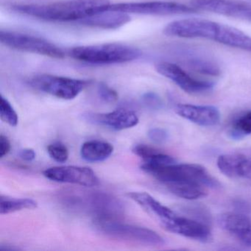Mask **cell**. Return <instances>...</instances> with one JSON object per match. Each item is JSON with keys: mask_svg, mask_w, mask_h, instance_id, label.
<instances>
[{"mask_svg": "<svg viewBox=\"0 0 251 251\" xmlns=\"http://www.w3.org/2000/svg\"><path fill=\"white\" fill-rule=\"evenodd\" d=\"M58 199L67 210L91 216L95 221L120 220L125 214L124 203L107 192L64 189L58 193Z\"/></svg>", "mask_w": 251, "mask_h": 251, "instance_id": "obj_1", "label": "cell"}, {"mask_svg": "<svg viewBox=\"0 0 251 251\" xmlns=\"http://www.w3.org/2000/svg\"><path fill=\"white\" fill-rule=\"evenodd\" d=\"M110 0H69L45 5H15L20 14L50 22H80L107 11Z\"/></svg>", "mask_w": 251, "mask_h": 251, "instance_id": "obj_2", "label": "cell"}, {"mask_svg": "<svg viewBox=\"0 0 251 251\" xmlns=\"http://www.w3.org/2000/svg\"><path fill=\"white\" fill-rule=\"evenodd\" d=\"M72 58L88 64L108 65L124 64L138 59L142 52L137 48L120 43H106L73 48Z\"/></svg>", "mask_w": 251, "mask_h": 251, "instance_id": "obj_3", "label": "cell"}, {"mask_svg": "<svg viewBox=\"0 0 251 251\" xmlns=\"http://www.w3.org/2000/svg\"><path fill=\"white\" fill-rule=\"evenodd\" d=\"M142 170L152 176L166 186L175 182H193L203 187L217 189L220 183L207 171L206 169L200 164H173L151 165L144 164Z\"/></svg>", "mask_w": 251, "mask_h": 251, "instance_id": "obj_4", "label": "cell"}, {"mask_svg": "<svg viewBox=\"0 0 251 251\" xmlns=\"http://www.w3.org/2000/svg\"><path fill=\"white\" fill-rule=\"evenodd\" d=\"M227 26L203 19H186L167 25L164 33L176 37L211 39L223 45Z\"/></svg>", "mask_w": 251, "mask_h": 251, "instance_id": "obj_5", "label": "cell"}, {"mask_svg": "<svg viewBox=\"0 0 251 251\" xmlns=\"http://www.w3.org/2000/svg\"><path fill=\"white\" fill-rule=\"evenodd\" d=\"M95 223L100 233L111 239L150 246H161L165 243L164 238L146 227L125 224L119 220H102Z\"/></svg>", "mask_w": 251, "mask_h": 251, "instance_id": "obj_6", "label": "cell"}, {"mask_svg": "<svg viewBox=\"0 0 251 251\" xmlns=\"http://www.w3.org/2000/svg\"><path fill=\"white\" fill-rule=\"evenodd\" d=\"M29 84L44 93L70 100L77 98L89 86V81L52 75H40L30 79Z\"/></svg>", "mask_w": 251, "mask_h": 251, "instance_id": "obj_7", "label": "cell"}, {"mask_svg": "<svg viewBox=\"0 0 251 251\" xmlns=\"http://www.w3.org/2000/svg\"><path fill=\"white\" fill-rule=\"evenodd\" d=\"M0 42L11 49L23 52H31L52 58H64L62 50L52 42L31 35L13 31L0 32Z\"/></svg>", "mask_w": 251, "mask_h": 251, "instance_id": "obj_8", "label": "cell"}, {"mask_svg": "<svg viewBox=\"0 0 251 251\" xmlns=\"http://www.w3.org/2000/svg\"><path fill=\"white\" fill-rule=\"evenodd\" d=\"M108 11H117L125 14L139 15L167 16L175 14H192L198 11L192 6L173 2H127L113 4L108 7Z\"/></svg>", "mask_w": 251, "mask_h": 251, "instance_id": "obj_9", "label": "cell"}, {"mask_svg": "<svg viewBox=\"0 0 251 251\" xmlns=\"http://www.w3.org/2000/svg\"><path fill=\"white\" fill-rule=\"evenodd\" d=\"M45 177L58 183H73L92 187L98 186L99 178L92 169L77 166H64L47 169L43 172Z\"/></svg>", "mask_w": 251, "mask_h": 251, "instance_id": "obj_10", "label": "cell"}, {"mask_svg": "<svg viewBox=\"0 0 251 251\" xmlns=\"http://www.w3.org/2000/svg\"><path fill=\"white\" fill-rule=\"evenodd\" d=\"M161 75L176 83L182 90L189 94H202L211 91L214 83L198 80L189 75L181 67L169 62H161L155 66Z\"/></svg>", "mask_w": 251, "mask_h": 251, "instance_id": "obj_11", "label": "cell"}, {"mask_svg": "<svg viewBox=\"0 0 251 251\" xmlns=\"http://www.w3.org/2000/svg\"><path fill=\"white\" fill-rule=\"evenodd\" d=\"M190 4L198 11L251 20V5L239 0H191Z\"/></svg>", "mask_w": 251, "mask_h": 251, "instance_id": "obj_12", "label": "cell"}, {"mask_svg": "<svg viewBox=\"0 0 251 251\" xmlns=\"http://www.w3.org/2000/svg\"><path fill=\"white\" fill-rule=\"evenodd\" d=\"M163 227L172 233L201 242H208L211 239L209 226L189 217L175 216L161 223Z\"/></svg>", "mask_w": 251, "mask_h": 251, "instance_id": "obj_13", "label": "cell"}, {"mask_svg": "<svg viewBox=\"0 0 251 251\" xmlns=\"http://www.w3.org/2000/svg\"><path fill=\"white\" fill-rule=\"evenodd\" d=\"M83 118L92 124L105 126L115 130L131 128L139 123L136 113L126 108H120L106 114L86 113L83 114Z\"/></svg>", "mask_w": 251, "mask_h": 251, "instance_id": "obj_14", "label": "cell"}, {"mask_svg": "<svg viewBox=\"0 0 251 251\" xmlns=\"http://www.w3.org/2000/svg\"><path fill=\"white\" fill-rule=\"evenodd\" d=\"M176 112L180 117L204 127L215 126L220 119L218 108L211 105L179 104L176 107Z\"/></svg>", "mask_w": 251, "mask_h": 251, "instance_id": "obj_15", "label": "cell"}, {"mask_svg": "<svg viewBox=\"0 0 251 251\" xmlns=\"http://www.w3.org/2000/svg\"><path fill=\"white\" fill-rule=\"evenodd\" d=\"M127 195L150 214L158 217L161 220V223L170 220L176 215L174 211L158 202L146 192H130Z\"/></svg>", "mask_w": 251, "mask_h": 251, "instance_id": "obj_16", "label": "cell"}, {"mask_svg": "<svg viewBox=\"0 0 251 251\" xmlns=\"http://www.w3.org/2000/svg\"><path fill=\"white\" fill-rule=\"evenodd\" d=\"M127 14L117 11H107L81 20L79 23L91 27L104 29H117L130 22Z\"/></svg>", "mask_w": 251, "mask_h": 251, "instance_id": "obj_17", "label": "cell"}, {"mask_svg": "<svg viewBox=\"0 0 251 251\" xmlns=\"http://www.w3.org/2000/svg\"><path fill=\"white\" fill-rule=\"evenodd\" d=\"M114 147L103 141L92 140L85 142L80 149V155L89 162H100L111 156Z\"/></svg>", "mask_w": 251, "mask_h": 251, "instance_id": "obj_18", "label": "cell"}, {"mask_svg": "<svg viewBox=\"0 0 251 251\" xmlns=\"http://www.w3.org/2000/svg\"><path fill=\"white\" fill-rule=\"evenodd\" d=\"M219 226L237 238L251 225V218L241 213H225L217 219Z\"/></svg>", "mask_w": 251, "mask_h": 251, "instance_id": "obj_19", "label": "cell"}, {"mask_svg": "<svg viewBox=\"0 0 251 251\" xmlns=\"http://www.w3.org/2000/svg\"><path fill=\"white\" fill-rule=\"evenodd\" d=\"M247 157L242 154H225L217 159V167L222 173L230 178H242V169Z\"/></svg>", "mask_w": 251, "mask_h": 251, "instance_id": "obj_20", "label": "cell"}, {"mask_svg": "<svg viewBox=\"0 0 251 251\" xmlns=\"http://www.w3.org/2000/svg\"><path fill=\"white\" fill-rule=\"evenodd\" d=\"M167 186L173 195L183 199L192 201L206 196L205 187L193 182L183 180L170 183Z\"/></svg>", "mask_w": 251, "mask_h": 251, "instance_id": "obj_21", "label": "cell"}, {"mask_svg": "<svg viewBox=\"0 0 251 251\" xmlns=\"http://www.w3.org/2000/svg\"><path fill=\"white\" fill-rule=\"evenodd\" d=\"M133 153L142 158L145 164L152 165L176 164V160L170 155L163 153L158 150L146 145H139L134 147Z\"/></svg>", "mask_w": 251, "mask_h": 251, "instance_id": "obj_22", "label": "cell"}, {"mask_svg": "<svg viewBox=\"0 0 251 251\" xmlns=\"http://www.w3.org/2000/svg\"><path fill=\"white\" fill-rule=\"evenodd\" d=\"M183 61L186 67L197 73L207 75L217 76L220 75V70L218 65L205 57L190 54Z\"/></svg>", "mask_w": 251, "mask_h": 251, "instance_id": "obj_23", "label": "cell"}, {"mask_svg": "<svg viewBox=\"0 0 251 251\" xmlns=\"http://www.w3.org/2000/svg\"><path fill=\"white\" fill-rule=\"evenodd\" d=\"M38 203L30 198H14L1 195L0 197V213L8 214L24 209H34Z\"/></svg>", "mask_w": 251, "mask_h": 251, "instance_id": "obj_24", "label": "cell"}, {"mask_svg": "<svg viewBox=\"0 0 251 251\" xmlns=\"http://www.w3.org/2000/svg\"><path fill=\"white\" fill-rule=\"evenodd\" d=\"M228 133L230 138L233 139H241L251 134V111H248L236 119Z\"/></svg>", "mask_w": 251, "mask_h": 251, "instance_id": "obj_25", "label": "cell"}, {"mask_svg": "<svg viewBox=\"0 0 251 251\" xmlns=\"http://www.w3.org/2000/svg\"><path fill=\"white\" fill-rule=\"evenodd\" d=\"M180 210L189 218L205 223L208 226L211 224V214L208 210L202 205L195 204L183 205L180 207Z\"/></svg>", "mask_w": 251, "mask_h": 251, "instance_id": "obj_26", "label": "cell"}, {"mask_svg": "<svg viewBox=\"0 0 251 251\" xmlns=\"http://www.w3.org/2000/svg\"><path fill=\"white\" fill-rule=\"evenodd\" d=\"M0 117L2 121L12 127H16L19 123V117L9 101L1 95L0 102Z\"/></svg>", "mask_w": 251, "mask_h": 251, "instance_id": "obj_27", "label": "cell"}, {"mask_svg": "<svg viewBox=\"0 0 251 251\" xmlns=\"http://www.w3.org/2000/svg\"><path fill=\"white\" fill-rule=\"evenodd\" d=\"M50 156L58 163H64L68 160L69 151L65 145L61 143H54L48 147Z\"/></svg>", "mask_w": 251, "mask_h": 251, "instance_id": "obj_28", "label": "cell"}, {"mask_svg": "<svg viewBox=\"0 0 251 251\" xmlns=\"http://www.w3.org/2000/svg\"><path fill=\"white\" fill-rule=\"evenodd\" d=\"M98 94L100 98L104 102L111 103L118 99V95L114 89L105 85V83H100L98 87Z\"/></svg>", "mask_w": 251, "mask_h": 251, "instance_id": "obj_29", "label": "cell"}, {"mask_svg": "<svg viewBox=\"0 0 251 251\" xmlns=\"http://www.w3.org/2000/svg\"><path fill=\"white\" fill-rule=\"evenodd\" d=\"M142 101H143L144 105L151 110L160 109L163 105L161 98L156 94L152 93V92L144 95Z\"/></svg>", "mask_w": 251, "mask_h": 251, "instance_id": "obj_30", "label": "cell"}, {"mask_svg": "<svg viewBox=\"0 0 251 251\" xmlns=\"http://www.w3.org/2000/svg\"><path fill=\"white\" fill-rule=\"evenodd\" d=\"M148 137L156 144H164L168 140V133L164 129L155 127L148 131Z\"/></svg>", "mask_w": 251, "mask_h": 251, "instance_id": "obj_31", "label": "cell"}, {"mask_svg": "<svg viewBox=\"0 0 251 251\" xmlns=\"http://www.w3.org/2000/svg\"><path fill=\"white\" fill-rule=\"evenodd\" d=\"M233 206L238 213L244 214L251 213V201L248 200H236L233 202Z\"/></svg>", "mask_w": 251, "mask_h": 251, "instance_id": "obj_32", "label": "cell"}, {"mask_svg": "<svg viewBox=\"0 0 251 251\" xmlns=\"http://www.w3.org/2000/svg\"><path fill=\"white\" fill-rule=\"evenodd\" d=\"M11 142L7 136L1 134L0 136V157L3 158L5 155H8V152L11 151Z\"/></svg>", "mask_w": 251, "mask_h": 251, "instance_id": "obj_33", "label": "cell"}, {"mask_svg": "<svg viewBox=\"0 0 251 251\" xmlns=\"http://www.w3.org/2000/svg\"><path fill=\"white\" fill-rule=\"evenodd\" d=\"M36 152L33 149L30 148H26V149L21 150L19 152V156L23 161H32L36 158Z\"/></svg>", "mask_w": 251, "mask_h": 251, "instance_id": "obj_34", "label": "cell"}, {"mask_svg": "<svg viewBox=\"0 0 251 251\" xmlns=\"http://www.w3.org/2000/svg\"><path fill=\"white\" fill-rule=\"evenodd\" d=\"M242 178L251 180V158L247 157L242 169Z\"/></svg>", "mask_w": 251, "mask_h": 251, "instance_id": "obj_35", "label": "cell"}, {"mask_svg": "<svg viewBox=\"0 0 251 251\" xmlns=\"http://www.w3.org/2000/svg\"><path fill=\"white\" fill-rule=\"evenodd\" d=\"M237 239L245 245L251 246V225L245 232H243L240 236H238Z\"/></svg>", "mask_w": 251, "mask_h": 251, "instance_id": "obj_36", "label": "cell"}, {"mask_svg": "<svg viewBox=\"0 0 251 251\" xmlns=\"http://www.w3.org/2000/svg\"><path fill=\"white\" fill-rule=\"evenodd\" d=\"M0 250L1 251H17V250H20V248L8 245H1Z\"/></svg>", "mask_w": 251, "mask_h": 251, "instance_id": "obj_37", "label": "cell"}]
</instances>
